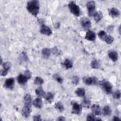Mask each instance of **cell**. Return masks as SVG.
I'll return each instance as SVG.
<instances>
[{
	"instance_id": "6da1fadb",
	"label": "cell",
	"mask_w": 121,
	"mask_h": 121,
	"mask_svg": "<svg viewBox=\"0 0 121 121\" xmlns=\"http://www.w3.org/2000/svg\"><path fill=\"white\" fill-rule=\"evenodd\" d=\"M26 9L32 15L36 16L39 10V1L35 0L29 1L27 3Z\"/></svg>"
},
{
	"instance_id": "7a4b0ae2",
	"label": "cell",
	"mask_w": 121,
	"mask_h": 121,
	"mask_svg": "<svg viewBox=\"0 0 121 121\" xmlns=\"http://www.w3.org/2000/svg\"><path fill=\"white\" fill-rule=\"evenodd\" d=\"M98 84L107 94H111L112 93V85L107 80L103 79L98 82Z\"/></svg>"
},
{
	"instance_id": "3957f363",
	"label": "cell",
	"mask_w": 121,
	"mask_h": 121,
	"mask_svg": "<svg viewBox=\"0 0 121 121\" xmlns=\"http://www.w3.org/2000/svg\"><path fill=\"white\" fill-rule=\"evenodd\" d=\"M68 7L70 12L75 16L78 17L80 15V9L78 5L74 1H71L69 3Z\"/></svg>"
},
{
	"instance_id": "277c9868",
	"label": "cell",
	"mask_w": 121,
	"mask_h": 121,
	"mask_svg": "<svg viewBox=\"0 0 121 121\" xmlns=\"http://www.w3.org/2000/svg\"><path fill=\"white\" fill-rule=\"evenodd\" d=\"M86 7L88 10V15L89 17H93L95 13V4L94 1H89L86 3Z\"/></svg>"
},
{
	"instance_id": "5b68a950",
	"label": "cell",
	"mask_w": 121,
	"mask_h": 121,
	"mask_svg": "<svg viewBox=\"0 0 121 121\" xmlns=\"http://www.w3.org/2000/svg\"><path fill=\"white\" fill-rule=\"evenodd\" d=\"M81 25L82 27L86 30H88L91 27V23L90 20L86 17L82 18L80 20Z\"/></svg>"
},
{
	"instance_id": "8992f818",
	"label": "cell",
	"mask_w": 121,
	"mask_h": 121,
	"mask_svg": "<svg viewBox=\"0 0 121 121\" xmlns=\"http://www.w3.org/2000/svg\"><path fill=\"white\" fill-rule=\"evenodd\" d=\"M72 104V110L71 112L75 114H79L82 110V106L76 102L71 103Z\"/></svg>"
},
{
	"instance_id": "52a82bcc",
	"label": "cell",
	"mask_w": 121,
	"mask_h": 121,
	"mask_svg": "<svg viewBox=\"0 0 121 121\" xmlns=\"http://www.w3.org/2000/svg\"><path fill=\"white\" fill-rule=\"evenodd\" d=\"M40 32L41 34L46 35H50L52 34L51 29L45 25H43L42 26L40 29Z\"/></svg>"
},
{
	"instance_id": "ba28073f",
	"label": "cell",
	"mask_w": 121,
	"mask_h": 121,
	"mask_svg": "<svg viewBox=\"0 0 121 121\" xmlns=\"http://www.w3.org/2000/svg\"><path fill=\"white\" fill-rule=\"evenodd\" d=\"M31 112V107L25 105L21 110V114L24 117L27 118L30 116Z\"/></svg>"
},
{
	"instance_id": "9c48e42d",
	"label": "cell",
	"mask_w": 121,
	"mask_h": 121,
	"mask_svg": "<svg viewBox=\"0 0 121 121\" xmlns=\"http://www.w3.org/2000/svg\"><path fill=\"white\" fill-rule=\"evenodd\" d=\"M14 85V79L13 78H9L6 79L5 82L4 86L9 89H12Z\"/></svg>"
},
{
	"instance_id": "30bf717a",
	"label": "cell",
	"mask_w": 121,
	"mask_h": 121,
	"mask_svg": "<svg viewBox=\"0 0 121 121\" xmlns=\"http://www.w3.org/2000/svg\"><path fill=\"white\" fill-rule=\"evenodd\" d=\"M85 38L88 41H94L95 39V34L94 32L88 30L86 33Z\"/></svg>"
},
{
	"instance_id": "8fae6325",
	"label": "cell",
	"mask_w": 121,
	"mask_h": 121,
	"mask_svg": "<svg viewBox=\"0 0 121 121\" xmlns=\"http://www.w3.org/2000/svg\"><path fill=\"white\" fill-rule=\"evenodd\" d=\"M109 15L112 17H117L120 15V12L118 9L115 8H112L109 10Z\"/></svg>"
},
{
	"instance_id": "7c38bea8",
	"label": "cell",
	"mask_w": 121,
	"mask_h": 121,
	"mask_svg": "<svg viewBox=\"0 0 121 121\" xmlns=\"http://www.w3.org/2000/svg\"><path fill=\"white\" fill-rule=\"evenodd\" d=\"M108 56L113 61H116L118 58V54L116 51L111 50L108 52Z\"/></svg>"
},
{
	"instance_id": "4fadbf2b",
	"label": "cell",
	"mask_w": 121,
	"mask_h": 121,
	"mask_svg": "<svg viewBox=\"0 0 121 121\" xmlns=\"http://www.w3.org/2000/svg\"><path fill=\"white\" fill-rule=\"evenodd\" d=\"M24 102L25 105L31 107L32 97L29 94H26L24 97Z\"/></svg>"
},
{
	"instance_id": "5bb4252c",
	"label": "cell",
	"mask_w": 121,
	"mask_h": 121,
	"mask_svg": "<svg viewBox=\"0 0 121 121\" xmlns=\"http://www.w3.org/2000/svg\"><path fill=\"white\" fill-rule=\"evenodd\" d=\"M91 110L93 113L96 115H99L101 114L100 108L99 105L96 104H94L91 106Z\"/></svg>"
},
{
	"instance_id": "9a60e30c",
	"label": "cell",
	"mask_w": 121,
	"mask_h": 121,
	"mask_svg": "<svg viewBox=\"0 0 121 121\" xmlns=\"http://www.w3.org/2000/svg\"><path fill=\"white\" fill-rule=\"evenodd\" d=\"M27 78L25 75L22 74H19L17 78V82L20 85L25 84L27 82Z\"/></svg>"
},
{
	"instance_id": "2e32d148",
	"label": "cell",
	"mask_w": 121,
	"mask_h": 121,
	"mask_svg": "<svg viewBox=\"0 0 121 121\" xmlns=\"http://www.w3.org/2000/svg\"><path fill=\"white\" fill-rule=\"evenodd\" d=\"M33 104L35 107L37 108H41L43 105L42 100L40 98L37 97L34 100L33 102Z\"/></svg>"
},
{
	"instance_id": "e0dca14e",
	"label": "cell",
	"mask_w": 121,
	"mask_h": 121,
	"mask_svg": "<svg viewBox=\"0 0 121 121\" xmlns=\"http://www.w3.org/2000/svg\"><path fill=\"white\" fill-rule=\"evenodd\" d=\"M112 113L111 108L108 105H105L102 109V113L104 116L110 115Z\"/></svg>"
},
{
	"instance_id": "ac0fdd59",
	"label": "cell",
	"mask_w": 121,
	"mask_h": 121,
	"mask_svg": "<svg viewBox=\"0 0 121 121\" xmlns=\"http://www.w3.org/2000/svg\"><path fill=\"white\" fill-rule=\"evenodd\" d=\"M62 64L65 67L66 69H69L73 67L72 62L69 59H66Z\"/></svg>"
},
{
	"instance_id": "d6986e66",
	"label": "cell",
	"mask_w": 121,
	"mask_h": 121,
	"mask_svg": "<svg viewBox=\"0 0 121 121\" xmlns=\"http://www.w3.org/2000/svg\"><path fill=\"white\" fill-rule=\"evenodd\" d=\"M93 17L95 21L98 22L101 20L103 17V14L100 11H96L93 15Z\"/></svg>"
},
{
	"instance_id": "ffe728a7",
	"label": "cell",
	"mask_w": 121,
	"mask_h": 121,
	"mask_svg": "<svg viewBox=\"0 0 121 121\" xmlns=\"http://www.w3.org/2000/svg\"><path fill=\"white\" fill-rule=\"evenodd\" d=\"M35 93L39 97L43 96L45 94L43 88L41 86H39L35 89Z\"/></svg>"
},
{
	"instance_id": "44dd1931",
	"label": "cell",
	"mask_w": 121,
	"mask_h": 121,
	"mask_svg": "<svg viewBox=\"0 0 121 121\" xmlns=\"http://www.w3.org/2000/svg\"><path fill=\"white\" fill-rule=\"evenodd\" d=\"M42 54L44 58H48L51 54V51L48 48H43L42 51Z\"/></svg>"
},
{
	"instance_id": "7402d4cb",
	"label": "cell",
	"mask_w": 121,
	"mask_h": 121,
	"mask_svg": "<svg viewBox=\"0 0 121 121\" xmlns=\"http://www.w3.org/2000/svg\"><path fill=\"white\" fill-rule=\"evenodd\" d=\"M54 107L58 111L60 112H61L64 110V106L61 102L56 103L54 105Z\"/></svg>"
},
{
	"instance_id": "603a6c76",
	"label": "cell",
	"mask_w": 121,
	"mask_h": 121,
	"mask_svg": "<svg viewBox=\"0 0 121 121\" xmlns=\"http://www.w3.org/2000/svg\"><path fill=\"white\" fill-rule=\"evenodd\" d=\"M75 93L78 96L82 97L85 94V90L83 88H78L75 91Z\"/></svg>"
},
{
	"instance_id": "cb8c5ba5",
	"label": "cell",
	"mask_w": 121,
	"mask_h": 121,
	"mask_svg": "<svg viewBox=\"0 0 121 121\" xmlns=\"http://www.w3.org/2000/svg\"><path fill=\"white\" fill-rule=\"evenodd\" d=\"M43 97L46 101H47L49 102H51L53 98V95L51 92H47V93H45L44 95L43 96Z\"/></svg>"
},
{
	"instance_id": "d4e9b609",
	"label": "cell",
	"mask_w": 121,
	"mask_h": 121,
	"mask_svg": "<svg viewBox=\"0 0 121 121\" xmlns=\"http://www.w3.org/2000/svg\"><path fill=\"white\" fill-rule=\"evenodd\" d=\"M83 82L86 85H92V78L90 77H84L83 79Z\"/></svg>"
},
{
	"instance_id": "484cf974",
	"label": "cell",
	"mask_w": 121,
	"mask_h": 121,
	"mask_svg": "<svg viewBox=\"0 0 121 121\" xmlns=\"http://www.w3.org/2000/svg\"><path fill=\"white\" fill-rule=\"evenodd\" d=\"M91 105V102L86 98L84 99L82 103V105L86 108H89Z\"/></svg>"
},
{
	"instance_id": "4316f807",
	"label": "cell",
	"mask_w": 121,
	"mask_h": 121,
	"mask_svg": "<svg viewBox=\"0 0 121 121\" xmlns=\"http://www.w3.org/2000/svg\"><path fill=\"white\" fill-rule=\"evenodd\" d=\"M98 36L99 37V39H101V40H103V41H104L106 36V33L104 31H103V30H101L100 31H99L98 33Z\"/></svg>"
},
{
	"instance_id": "83f0119b",
	"label": "cell",
	"mask_w": 121,
	"mask_h": 121,
	"mask_svg": "<svg viewBox=\"0 0 121 121\" xmlns=\"http://www.w3.org/2000/svg\"><path fill=\"white\" fill-rule=\"evenodd\" d=\"M34 83L35 85H41L43 84V80L41 78H40L39 77H36L35 79Z\"/></svg>"
},
{
	"instance_id": "f1b7e54d",
	"label": "cell",
	"mask_w": 121,
	"mask_h": 121,
	"mask_svg": "<svg viewBox=\"0 0 121 121\" xmlns=\"http://www.w3.org/2000/svg\"><path fill=\"white\" fill-rule=\"evenodd\" d=\"M107 44H111L112 43L113 41V37L111 36L110 35H106L104 40Z\"/></svg>"
},
{
	"instance_id": "f546056e",
	"label": "cell",
	"mask_w": 121,
	"mask_h": 121,
	"mask_svg": "<svg viewBox=\"0 0 121 121\" xmlns=\"http://www.w3.org/2000/svg\"><path fill=\"white\" fill-rule=\"evenodd\" d=\"M11 66V64L9 62H4L3 64V67L4 69L7 71L9 69Z\"/></svg>"
},
{
	"instance_id": "4dcf8cb0",
	"label": "cell",
	"mask_w": 121,
	"mask_h": 121,
	"mask_svg": "<svg viewBox=\"0 0 121 121\" xmlns=\"http://www.w3.org/2000/svg\"><path fill=\"white\" fill-rule=\"evenodd\" d=\"M53 78L57 82H58L59 83L61 84L63 82V79L62 78L60 77L59 75L58 74H55L53 76Z\"/></svg>"
},
{
	"instance_id": "1f68e13d",
	"label": "cell",
	"mask_w": 121,
	"mask_h": 121,
	"mask_svg": "<svg viewBox=\"0 0 121 121\" xmlns=\"http://www.w3.org/2000/svg\"><path fill=\"white\" fill-rule=\"evenodd\" d=\"M96 118L93 113H89L86 116L87 121H96Z\"/></svg>"
},
{
	"instance_id": "d6a6232c",
	"label": "cell",
	"mask_w": 121,
	"mask_h": 121,
	"mask_svg": "<svg viewBox=\"0 0 121 121\" xmlns=\"http://www.w3.org/2000/svg\"><path fill=\"white\" fill-rule=\"evenodd\" d=\"M113 97L115 99H119L121 97V91L119 90H116L113 94Z\"/></svg>"
},
{
	"instance_id": "836d02e7",
	"label": "cell",
	"mask_w": 121,
	"mask_h": 121,
	"mask_svg": "<svg viewBox=\"0 0 121 121\" xmlns=\"http://www.w3.org/2000/svg\"><path fill=\"white\" fill-rule=\"evenodd\" d=\"M91 66L93 69H98L99 65L98 61L96 60H93L91 63Z\"/></svg>"
},
{
	"instance_id": "e575fe53",
	"label": "cell",
	"mask_w": 121,
	"mask_h": 121,
	"mask_svg": "<svg viewBox=\"0 0 121 121\" xmlns=\"http://www.w3.org/2000/svg\"><path fill=\"white\" fill-rule=\"evenodd\" d=\"M79 78L77 76H74L72 78V82L75 85H77L79 83Z\"/></svg>"
},
{
	"instance_id": "d590c367",
	"label": "cell",
	"mask_w": 121,
	"mask_h": 121,
	"mask_svg": "<svg viewBox=\"0 0 121 121\" xmlns=\"http://www.w3.org/2000/svg\"><path fill=\"white\" fill-rule=\"evenodd\" d=\"M25 76L27 78V79H30L31 78V73L30 71L26 70L25 72Z\"/></svg>"
},
{
	"instance_id": "8d00e7d4",
	"label": "cell",
	"mask_w": 121,
	"mask_h": 121,
	"mask_svg": "<svg viewBox=\"0 0 121 121\" xmlns=\"http://www.w3.org/2000/svg\"><path fill=\"white\" fill-rule=\"evenodd\" d=\"M33 120L35 121H42V119L41 118V116L40 115H36L33 117Z\"/></svg>"
},
{
	"instance_id": "74e56055",
	"label": "cell",
	"mask_w": 121,
	"mask_h": 121,
	"mask_svg": "<svg viewBox=\"0 0 121 121\" xmlns=\"http://www.w3.org/2000/svg\"><path fill=\"white\" fill-rule=\"evenodd\" d=\"M92 85H97L98 82V80L97 78L96 77H92Z\"/></svg>"
},
{
	"instance_id": "f35d334b",
	"label": "cell",
	"mask_w": 121,
	"mask_h": 121,
	"mask_svg": "<svg viewBox=\"0 0 121 121\" xmlns=\"http://www.w3.org/2000/svg\"><path fill=\"white\" fill-rule=\"evenodd\" d=\"M113 29V26H108V27L107 28V31L109 33L112 32V31Z\"/></svg>"
},
{
	"instance_id": "ab89813d",
	"label": "cell",
	"mask_w": 121,
	"mask_h": 121,
	"mask_svg": "<svg viewBox=\"0 0 121 121\" xmlns=\"http://www.w3.org/2000/svg\"><path fill=\"white\" fill-rule=\"evenodd\" d=\"M7 73H8V71L5 70H4V69L1 70L0 74L2 76H6V75L7 74Z\"/></svg>"
},
{
	"instance_id": "60d3db41",
	"label": "cell",
	"mask_w": 121,
	"mask_h": 121,
	"mask_svg": "<svg viewBox=\"0 0 121 121\" xmlns=\"http://www.w3.org/2000/svg\"><path fill=\"white\" fill-rule=\"evenodd\" d=\"M52 52L53 53V54H57L58 52V49H57V47H54L52 49Z\"/></svg>"
},
{
	"instance_id": "b9f144b4",
	"label": "cell",
	"mask_w": 121,
	"mask_h": 121,
	"mask_svg": "<svg viewBox=\"0 0 121 121\" xmlns=\"http://www.w3.org/2000/svg\"><path fill=\"white\" fill-rule=\"evenodd\" d=\"M66 119L64 116H60L58 117V118L57 119V121H65Z\"/></svg>"
},
{
	"instance_id": "7bdbcfd3",
	"label": "cell",
	"mask_w": 121,
	"mask_h": 121,
	"mask_svg": "<svg viewBox=\"0 0 121 121\" xmlns=\"http://www.w3.org/2000/svg\"><path fill=\"white\" fill-rule=\"evenodd\" d=\"M112 121H120L121 119L118 117V116H114L112 119Z\"/></svg>"
},
{
	"instance_id": "ee69618b",
	"label": "cell",
	"mask_w": 121,
	"mask_h": 121,
	"mask_svg": "<svg viewBox=\"0 0 121 121\" xmlns=\"http://www.w3.org/2000/svg\"><path fill=\"white\" fill-rule=\"evenodd\" d=\"M119 33L121 34V26H119Z\"/></svg>"
},
{
	"instance_id": "f6af8a7d",
	"label": "cell",
	"mask_w": 121,
	"mask_h": 121,
	"mask_svg": "<svg viewBox=\"0 0 121 121\" xmlns=\"http://www.w3.org/2000/svg\"><path fill=\"white\" fill-rule=\"evenodd\" d=\"M0 61H1V62H0V64H1V63H2V59H1V60H0Z\"/></svg>"
}]
</instances>
